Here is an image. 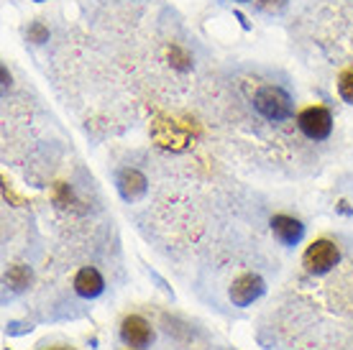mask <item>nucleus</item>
I'll list each match as a JSON object with an SVG mask.
<instances>
[{"mask_svg": "<svg viewBox=\"0 0 353 350\" xmlns=\"http://www.w3.org/2000/svg\"><path fill=\"white\" fill-rule=\"evenodd\" d=\"M254 107L264 115L266 121H272V123L290 121L292 113H294V107H292V97L287 95L282 88H274V85L259 90L256 95H254Z\"/></svg>", "mask_w": 353, "mask_h": 350, "instance_id": "1", "label": "nucleus"}, {"mask_svg": "<svg viewBox=\"0 0 353 350\" xmlns=\"http://www.w3.org/2000/svg\"><path fill=\"white\" fill-rule=\"evenodd\" d=\"M338 261H341L338 245L333 243V240H325V238H320V240H315L312 245H307V251L302 256V266H305V271L312 274V276L327 274Z\"/></svg>", "mask_w": 353, "mask_h": 350, "instance_id": "2", "label": "nucleus"}, {"mask_svg": "<svg viewBox=\"0 0 353 350\" xmlns=\"http://www.w3.org/2000/svg\"><path fill=\"white\" fill-rule=\"evenodd\" d=\"M297 128L310 141H325L333 133V113L323 105H310L297 115Z\"/></svg>", "mask_w": 353, "mask_h": 350, "instance_id": "3", "label": "nucleus"}, {"mask_svg": "<svg viewBox=\"0 0 353 350\" xmlns=\"http://www.w3.org/2000/svg\"><path fill=\"white\" fill-rule=\"evenodd\" d=\"M264 291H266V284L259 274H243V276H239V279L230 284L228 297L236 307H248L254 305Z\"/></svg>", "mask_w": 353, "mask_h": 350, "instance_id": "4", "label": "nucleus"}, {"mask_svg": "<svg viewBox=\"0 0 353 350\" xmlns=\"http://www.w3.org/2000/svg\"><path fill=\"white\" fill-rule=\"evenodd\" d=\"M121 340L128 345V348H149L154 342V330L151 325L139 315H128L121 322Z\"/></svg>", "mask_w": 353, "mask_h": 350, "instance_id": "5", "label": "nucleus"}, {"mask_svg": "<svg viewBox=\"0 0 353 350\" xmlns=\"http://www.w3.org/2000/svg\"><path fill=\"white\" fill-rule=\"evenodd\" d=\"M272 233L282 245H297L305 236V225L292 215H274Z\"/></svg>", "mask_w": 353, "mask_h": 350, "instance_id": "6", "label": "nucleus"}, {"mask_svg": "<svg viewBox=\"0 0 353 350\" xmlns=\"http://www.w3.org/2000/svg\"><path fill=\"white\" fill-rule=\"evenodd\" d=\"M74 291H77L82 299L100 297V294L105 291V279H103V274L97 271V269H92V266L80 269L77 276H74Z\"/></svg>", "mask_w": 353, "mask_h": 350, "instance_id": "7", "label": "nucleus"}, {"mask_svg": "<svg viewBox=\"0 0 353 350\" xmlns=\"http://www.w3.org/2000/svg\"><path fill=\"white\" fill-rule=\"evenodd\" d=\"M115 182H118V192L123 194V200L128 202L141 200L146 194V176L141 172H136V169H121Z\"/></svg>", "mask_w": 353, "mask_h": 350, "instance_id": "8", "label": "nucleus"}, {"mask_svg": "<svg viewBox=\"0 0 353 350\" xmlns=\"http://www.w3.org/2000/svg\"><path fill=\"white\" fill-rule=\"evenodd\" d=\"M338 95L343 97V103L353 105V67L341 72V77H338Z\"/></svg>", "mask_w": 353, "mask_h": 350, "instance_id": "9", "label": "nucleus"}, {"mask_svg": "<svg viewBox=\"0 0 353 350\" xmlns=\"http://www.w3.org/2000/svg\"><path fill=\"white\" fill-rule=\"evenodd\" d=\"M6 281L13 284V289H23L28 281H31V271L23 266H10V271L6 274Z\"/></svg>", "mask_w": 353, "mask_h": 350, "instance_id": "10", "label": "nucleus"}, {"mask_svg": "<svg viewBox=\"0 0 353 350\" xmlns=\"http://www.w3.org/2000/svg\"><path fill=\"white\" fill-rule=\"evenodd\" d=\"M31 36H36V41H44V39H46V31L41 26H39V23H36V26L31 28Z\"/></svg>", "mask_w": 353, "mask_h": 350, "instance_id": "11", "label": "nucleus"}, {"mask_svg": "<svg viewBox=\"0 0 353 350\" xmlns=\"http://www.w3.org/2000/svg\"><path fill=\"white\" fill-rule=\"evenodd\" d=\"M236 3H248V0H236Z\"/></svg>", "mask_w": 353, "mask_h": 350, "instance_id": "12", "label": "nucleus"}, {"mask_svg": "<svg viewBox=\"0 0 353 350\" xmlns=\"http://www.w3.org/2000/svg\"><path fill=\"white\" fill-rule=\"evenodd\" d=\"M36 3H44V0H36Z\"/></svg>", "mask_w": 353, "mask_h": 350, "instance_id": "13", "label": "nucleus"}, {"mask_svg": "<svg viewBox=\"0 0 353 350\" xmlns=\"http://www.w3.org/2000/svg\"><path fill=\"white\" fill-rule=\"evenodd\" d=\"M62 350H67V348H62Z\"/></svg>", "mask_w": 353, "mask_h": 350, "instance_id": "14", "label": "nucleus"}]
</instances>
